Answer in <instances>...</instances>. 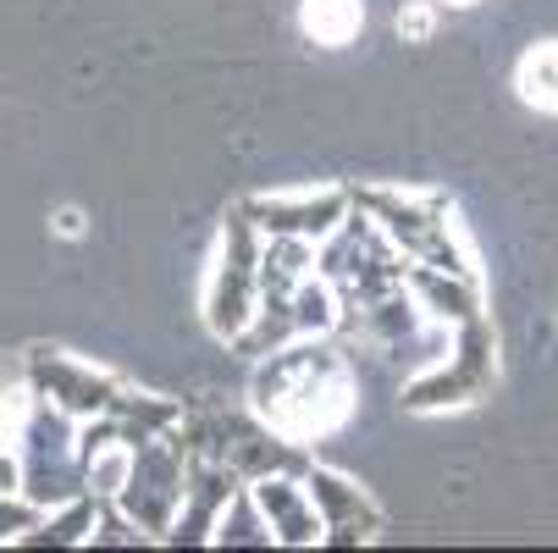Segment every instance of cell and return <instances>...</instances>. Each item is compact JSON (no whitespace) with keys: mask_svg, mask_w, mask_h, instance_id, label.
Masks as SVG:
<instances>
[{"mask_svg":"<svg viewBox=\"0 0 558 553\" xmlns=\"http://www.w3.org/2000/svg\"><path fill=\"white\" fill-rule=\"evenodd\" d=\"M28 382L39 399L61 405L72 421H95L117 405V393L128 382H117L111 371L89 365V360H72V354H56V349H34L28 354Z\"/></svg>","mask_w":558,"mask_h":553,"instance_id":"cell-7","label":"cell"},{"mask_svg":"<svg viewBox=\"0 0 558 553\" xmlns=\"http://www.w3.org/2000/svg\"><path fill=\"white\" fill-rule=\"evenodd\" d=\"M260 255H266V232L250 221L244 205H238L221 227L216 250H210L205 288H199V310H205L210 338L238 344L250 333L255 310H260Z\"/></svg>","mask_w":558,"mask_h":553,"instance_id":"cell-3","label":"cell"},{"mask_svg":"<svg viewBox=\"0 0 558 553\" xmlns=\"http://www.w3.org/2000/svg\"><path fill=\"white\" fill-rule=\"evenodd\" d=\"M299 28H304V39H315L322 50H343L365 28V0H304V7H299Z\"/></svg>","mask_w":558,"mask_h":553,"instance_id":"cell-12","label":"cell"},{"mask_svg":"<svg viewBox=\"0 0 558 553\" xmlns=\"http://www.w3.org/2000/svg\"><path fill=\"white\" fill-rule=\"evenodd\" d=\"M304 277H315V244H304V239H266L260 299H293Z\"/></svg>","mask_w":558,"mask_h":553,"instance_id":"cell-14","label":"cell"},{"mask_svg":"<svg viewBox=\"0 0 558 553\" xmlns=\"http://www.w3.org/2000/svg\"><path fill=\"white\" fill-rule=\"evenodd\" d=\"M216 548H277V537H271V526H266V515H260V504H255V493H250V482L232 493V504L221 509V520H216V537H210Z\"/></svg>","mask_w":558,"mask_h":553,"instance_id":"cell-16","label":"cell"},{"mask_svg":"<svg viewBox=\"0 0 558 553\" xmlns=\"http://www.w3.org/2000/svg\"><path fill=\"white\" fill-rule=\"evenodd\" d=\"M183 493H189V448L178 443V432L133 443V470H128V488L117 493V509L149 542H167V531L183 509Z\"/></svg>","mask_w":558,"mask_h":553,"instance_id":"cell-5","label":"cell"},{"mask_svg":"<svg viewBox=\"0 0 558 553\" xmlns=\"http://www.w3.org/2000/svg\"><path fill=\"white\" fill-rule=\"evenodd\" d=\"M95 520H100V498L77 493V498L45 509L39 526L23 537V548H77V542H89V537H95Z\"/></svg>","mask_w":558,"mask_h":553,"instance_id":"cell-13","label":"cell"},{"mask_svg":"<svg viewBox=\"0 0 558 553\" xmlns=\"http://www.w3.org/2000/svg\"><path fill=\"white\" fill-rule=\"evenodd\" d=\"M238 488H244V477H238L232 465L189 454V493H183V509H178L167 542H178V548H199V542H210V537H216V520H221V509L232 504Z\"/></svg>","mask_w":558,"mask_h":553,"instance_id":"cell-9","label":"cell"},{"mask_svg":"<svg viewBox=\"0 0 558 553\" xmlns=\"http://www.w3.org/2000/svg\"><path fill=\"white\" fill-rule=\"evenodd\" d=\"M250 221L266 232V239H304V244H327L332 232L354 216V189H271L244 200Z\"/></svg>","mask_w":558,"mask_h":553,"instance_id":"cell-6","label":"cell"},{"mask_svg":"<svg viewBox=\"0 0 558 553\" xmlns=\"http://www.w3.org/2000/svg\"><path fill=\"white\" fill-rule=\"evenodd\" d=\"M437 7H475V0H437Z\"/></svg>","mask_w":558,"mask_h":553,"instance_id":"cell-18","label":"cell"},{"mask_svg":"<svg viewBox=\"0 0 558 553\" xmlns=\"http://www.w3.org/2000/svg\"><path fill=\"white\" fill-rule=\"evenodd\" d=\"M514 89H520L525 106L558 117V39H542V45H531V50L520 56V67H514Z\"/></svg>","mask_w":558,"mask_h":553,"instance_id":"cell-15","label":"cell"},{"mask_svg":"<svg viewBox=\"0 0 558 553\" xmlns=\"http://www.w3.org/2000/svg\"><path fill=\"white\" fill-rule=\"evenodd\" d=\"M39 504L28 498V493H7V498H0V542H23L34 526H39Z\"/></svg>","mask_w":558,"mask_h":553,"instance_id":"cell-17","label":"cell"},{"mask_svg":"<svg viewBox=\"0 0 558 553\" xmlns=\"http://www.w3.org/2000/svg\"><path fill=\"white\" fill-rule=\"evenodd\" d=\"M498 382V338L493 322L475 315V322L453 327V354L426 365L410 387H404V410L415 416H448V410H470L482 405Z\"/></svg>","mask_w":558,"mask_h":553,"instance_id":"cell-4","label":"cell"},{"mask_svg":"<svg viewBox=\"0 0 558 553\" xmlns=\"http://www.w3.org/2000/svg\"><path fill=\"white\" fill-rule=\"evenodd\" d=\"M354 205L381 227V239L404 261H426V266H442V272L482 277L459 221H453V211H448V200L421 194V189H360Z\"/></svg>","mask_w":558,"mask_h":553,"instance_id":"cell-2","label":"cell"},{"mask_svg":"<svg viewBox=\"0 0 558 553\" xmlns=\"http://www.w3.org/2000/svg\"><path fill=\"white\" fill-rule=\"evenodd\" d=\"M404 288H410L415 310L432 315V322H442V327H464V322H475V315H487L482 310V277H470V272H442V266L410 261Z\"/></svg>","mask_w":558,"mask_h":553,"instance_id":"cell-11","label":"cell"},{"mask_svg":"<svg viewBox=\"0 0 558 553\" xmlns=\"http://www.w3.org/2000/svg\"><path fill=\"white\" fill-rule=\"evenodd\" d=\"M354 365L327 338H293L255 360L250 410H260L277 432L315 443L354 416Z\"/></svg>","mask_w":558,"mask_h":553,"instance_id":"cell-1","label":"cell"},{"mask_svg":"<svg viewBox=\"0 0 558 553\" xmlns=\"http://www.w3.org/2000/svg\"><path fill=\"white\" fill-rule=\"evenodd\" d=\"M304 482H310V498L315 509H322V526H327V548H360V542H376L387 515L381 504L354 482L343 477V470L322 465V459H310L304 465Z\"/></svg>","mask_w":558,"mask_h":553,"instance_id":"cell-8","label":"cell"},{"mask_svg":"<svg viewBox=\"0 0 558 553\" xmlns=\"http://www.w3.org/2000/svg\"><path fill=\"white\" fill-rule=\"evenodd\" d=\"M277 548H315V542H327V526H322V509H315L310 498V482H304V470H277V477H260L250 482Z\"/></svg>","mask_w":558,"mask_h":553,"instance_id":"cell-10","label":"cell"}]
</instances>
